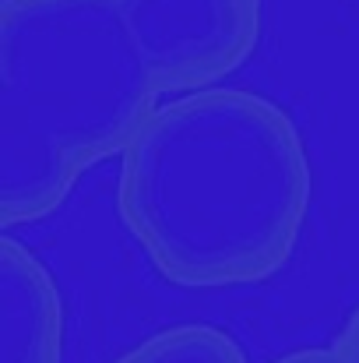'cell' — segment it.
Here are the masks:
<instances>
[{
	"instance_id": "obj_1",
	"label": "cell",
	"mask_w": 359,
	"mask_h": 363,
	"mask_svg": "<svg viewBox=\"0 0 359 363\" xmlns=\"http://www.w3.org/2000/svg\"><path fill=\"white\" fill-rule=\"evenodd\" d=\"M261 0H4L0 223L57 212L96 162L123 155L162 92L239 67Z\"/></svg>"
},
{
	"instance_id": "obj_2",
	"label": "cell",
	"mask_w": 359,
	"mask_h": 363,
	"mask_svg": "<svg viewBox=\"0 0 359 363\" xmlns=\"http://www.w3.org/2000/svg\"><path fill=\"white\" fill-rule=\"evenodd\" d=\"M314 201L292 117L246 89L208 85L162 103L120 155L117 205L152 268L183 289L271 279Z\"/></svg>"
},
{
	"instance_id": "obj_3",
	"label": "cell",
	"mask_w": 359,
	"mask_h": 363,
	"mask_svg": "<svg viewBox=\"0 0 359 363\" xmlns=\"http://www.w3.org/2000/svg\"><path fill=\"white\" fill-rule=\"evenodd\" d=\"M67 311L53 272L11 233L0 237V363H64Z\"/></svg>"
},
{
	"instance_id": "obj_4",
	"label": "cell",
	"mask_w": 359,
	"mask_h": 363,
	"mask_svg": "<svg viewBox=\"0 0 359 363\" xmlns=\"http://www.w3.org/2000/svg\"><path fill=\"white\" fill-rule=\"evenodd\" d=\"M271 363H359V360L335 339V342L324 346V350H296V353L278 357V360H271Z\"/></svg>"
},
{
	"instance_id": "obj_5",
	"label": "cell",
	"mask_w": 359,
	"mask_h": 363,
	"mask_svg": "<svg viewBox=\"0 0 359 363\" xmlns=\"http://www.w3.org/2000/svg\"><path fill=\"white\" fill-rule=\"evenodd\" d=\"M338 342H342V346H346V350H349V353L359 360V311L349 318V321H346V328L338 332Z\"/></svg>"
}]
</instances>
